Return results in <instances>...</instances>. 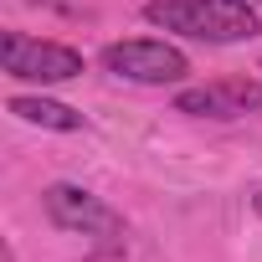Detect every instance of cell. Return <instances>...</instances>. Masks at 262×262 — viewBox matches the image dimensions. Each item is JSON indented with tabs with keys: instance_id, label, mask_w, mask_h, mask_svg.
Here are the masks:
<instances>
[{
	"instance_id": "1",
	"label": "cell",
	"mask_w": 262,
	"mask_h": 262,
	"mask_svg": "<svg viewBox=\"0 0 262 262\" xmlns=\"http://www.w3.org/2000/svg\"><path fill=\"white\" fill-rule=\"evenodd\" d=\"M144 21L190 41H211V47L252 41L262 31V16L252 0H149Z\"/></svg>"
},
{
	"instance_id": "2",
	"label": "cell",
	"mask_w": 262,
	"mask_h": 262,
	"mask_svg": "<svg viewBox=\"0 0 262 262\" xmlns=\"http://www.w3.org/2000/svg\"><path fill=\"white\" fill-rule=\"evenodd\" d=\"M0 67L16 82H67V77H82V52H72L62 41L6 31L0 36Z\"/></svg>"
},
{
	"instance_id": "3",
	"label": "cell",
	"mask_w": 262,
	"mask_h": 262,
	"mask_svg": "<svg viewBox=\"0 0 262 262\" xmlns=\"http://www.w3.org/2000/svg\"><path fill=\"white\" fill-rule=\"evenodd\" d=\"M103 67H108L113 77L144 82V88H165V82H180V77L190 72V62H185L180 47H170V41H149V36L103 47Z\"/></svg>"
},
{
	"instance_id": "4",
	"label": "cell",
	"mask_w": 262,
	"mask_h": 262,
	"mask_svg": "<svg viewBox=\"0 0 262 262\" xmlns=\"http://www.w3.org/2000/svg\"><path fill=\"white\" fill-rule=\"evenodd\" d=\"M41 211H47V221L62 226V231H82V236H118V231H123V216H118L108 201H98L93 190L67 185V180H57V185L41 190Z\"/></svg>"
},
{
	"instance_id": "5",
	"label": "cell",
	"mask_w": 262,
	"mask_h": 262,
	"mask_svg": "<svg viewBox=\"0 0 262 262\" xmlns=\"http://www.w3.org/2000/svg\"><path fill=\"white\" fill-rule=\"evenodd\" d=\"M21 123H36V128H57V134H72V128H82V113L57 103V98H41V93H16L6 103Z\"/></svg>"
},
{
	"instance_id": "6",
	"label": "cell",
	"mask_w": 262,
	"mask_h": 262,
	"mask_svg": "<svg viewBox=\"0 0 262 262\" xmlns=\"http://www.w3.org/2000/svg\"><path fill=\"white\" fill-rule=\"evenodd\" d=\"M175 113H195V118H231V103H226L221 82H211V88H180V93H175Z\"/></svg>"
},
{
	"instance_id": "7",
	"label": "cell",
	"mask_w": 262,
	"mask_h": 262,
	"mask_svg": "<svg viewBox=\"0 0 262 262\" xmlns=\"http://www.w3.org/2000/svg\"><path fill=\"white\" fill-rule=\"evenodd\" d=\"M221 93H226V103H231V118H236V113H262V88H257L252 77H231V82H221Z\"/></svg>"
},
{
	"instance_id": "8",
	"label": "cell",
	"mask_w": 262,
	"mask_h": 262,
	"mask_svg": "<svg viewBox=\"0 0 262 262\" xmlns=\"http://www.w3.org/2000/svg\"><path fill=\"white\" fill-rule=\"evenodd\" d=\"M252 211H257V216H262V190H257V195H252Z\"/></svg>"
},
{
	"instance_id": "9",
	"label": "cell",
	"mask_w": 262,
	"mask_h": 262,
	"mask_svg": "<svg viewBox=\"0 0 262 262\" xmlns=\"http://www.w3.org/2000/svg\"><path fill=\"white\" fill-rule=\"evenodd\" d=\"M257 6H262V0H257Z\"/></svg>"
}]
</instances>
